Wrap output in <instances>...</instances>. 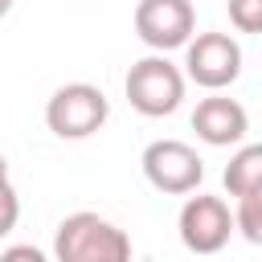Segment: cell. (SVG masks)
Masks as SVG:
<instances>
[{
	"instance_id": "7a4b0ae2",
	"label": "cell",
	"mask_w": 262,
	"mask_h": 262,
	"mask_svg": "<svg viewBox=\"0 0 262 262\" xmlns=\"http://www.w3.org/2000/svg\"><path fill=\"white\" fill-rule=\"evenodd\" d=\"M123 94H127L131 111H139L147 119H164L184 102V70L176 61H168V53H147L127 70Z\"/></svg>"
},
{
	"instance_id": "9a60e30c",
	"label": "cell",
	"mask_w": 262,
	"mask_h": 262,
	"mask_svg": "<svg viewBox=\"0 0 262 262\" xmlns=\"http://www.w3.org/2000/svg\"><path fill=\"white\" fill-rule=\"evenodd\" d=\"M8 12H12V0H0V20H4Z\"/></svg>"
},
{
	"instance_id": "8992f818",
	"label": "cell",
	"mask_w": 262,
	"mask_h": 262,
	"mask_svg": "<svg viewBox=\"0 0 262 262\" xmlns=\"http://www.w3.org/2000/svg\"><path fill=\"white\" fill-rule=\"evenodd\" d=\"M176 229H180V242L188 254H221L237 229L229 205L221 196H209V192H196L180 205V217H176Z\"/></svg>"
},
{
	"instance_id": "3957f363",
	"label": "cell",
	"mask_w": 262,
	"mask_h": 262,
	"mask_svg": "<svg viewBox=\"0 0 262 262\" xmlns=\"http://www.w3.org/2000/svg\"><path fill=\"white\" fill-rule=\"evenodd\" d=\"M106 115H111V102L90 82H66L45 102V123L57 139H90L94 131H102Z\"/></svg>"
},
{
	"instance_id": "30bf717a",
	"label": "cell",
	"mask_w": 262,
	"mask_h": 262,
	"mask_svg": "<svg viewBox=\"0 0 262 262\" xmlns=\"http://www.w3.org/2000/svg\"><path fill=\"white\" fill-rule=\"evenodd\" d=\"M237 233L250 242V246H262V192H250V196H237Z\"/></svg>"
},
{
	"instance_id": "5b68a950",
	"label": "cell",
	"mask_w": 262,
	"mask_h": 262,
	"mask_svg": "<svg viewBox=\"0 0 262 262\" xmlns=\"http://www.w3.org/2000/svg\"><path fill=\"white\" fill-rule=\"evenodd\" d=\"M184 78L209 94H221L242 78V45L229 33H196L184 45Z\"/></svg>"
},
{
	"instance_id": "7c38bea8",
	"label": "cell",
	"mask_w": 262,
	"mask_h": 262,
	"mask_svg": "<svg viewBox=\"0 0 262 262\" xmlns=\"http://www.w3.org/2000/svg\"><path fill=\"white\" fill-rule=\"evenodd\" d=\"M16 221H20V196H16L12 180H0V237L12 233Z\"/></svg>"
},
{
	"instance_id": "8fae6325",
	"label": "cell",
	"mask_w": 262,
	"mask_h": 262,
	"mask_svg": "<svg viewBox=\"0 0 262 262\" xmlns=\"http://www.w3.org/2000/svg\"><path fill=\"white\" fill-rule=\"evenodd\" d=\"M225 12L237 33H262V0H225Z\"/></svg>"
},
{
	"instance_id": "4fadbf2b",
	"label": "cell",
	"mask_w": 262,
	"mask_h": 262,
	"mask_svg": "<svg viewBox=\"0 0 262 262\" xmlns=\"http://www.w3.org/2000/svg\"><path fill=\"white\" fill-rule=\"evenodd\" d=\"M0 262H53V258L37 246H8V250H0Z\"/></svg>"
},
{
	"instance_id": "6da1fadb",
	"label": "cell",
	"mask_w": 262,
	"mask_h": 262,
	"mask_svg": "<svg viewBox=\"0 0 262 262\" xmlns=\"http://www.w3.org/2000/svg\"><path fill=\"white\" fill-rule=\"evenodd\" d=\"M53 262H131V237L98 217V213H70L53 233Z\"/></svg>"
},
{
	"instance_id": "52a82bcc",
	"label": "cell",
	"mask_w": 262,
	"mask_h": 262,
	"mask_svg": "<svg viewBox=\"0 0 262 262\" xmlns=\"http://www.w3.org/2000/svg\"><path fill=\"white\" fill-rule=\"evenodd\" d=\"M135 37L156 53L184 49L196 37V12L188 0H139L135 4Z\"/></svg>"
},
{
	"instance_id": "5bb4252c",
	"label": "cell",
	"mask_w": 262,
	"mask_h": 262,
	"mask_svg": "<svg viewBox=\"0 0 262 262\" xmlns=\"http://www.w3.org/2000/svg\"><path fill=\"white\" fill-rule=\"evenodd\" d=\"M0 180H8V160H4V151H0Z\"/></svg>"
},
{
	"instance_id": "277c9868",
	"label": "cell",
	"mask_w": 262,
	"mask_h": 262,
	"mask_svg": "<svg viewBox=\"0 0 262 262\" xmlns=\"http://www.w3.org/2000/svg\"><path fill=\"white\" fill-rule=\"evenodd\" d=\"M139 164H143L147 184L156 192H168V196H188L205 180V160L184 139H156V143H147Z\"/></svg>"
},
{
	"instance_id": "ba28073f",
	"label": "cell",
	"mask_w": 262,
	"mask_h": 262,
	"mask_svg": "<svg viewBox=\"0 0 262 262\" xmlns=\"http://www.w3.org/2000/svg\"><path fill=\"white\" fill-rule=\"evenodd\" d=\"M188 123H192L196 139L209 143V147L242 143L246 131H250V115H246V106H242L237 98H229V94H209V98H201Z\"/></svg>"
},
{
	"instance_id": "9c48e42d",
	"label": "cell",
	"mask_w": 262,
	"mask_h": 262,
	"mask_svg": "<svg viewBox=\"0 0 262 262\" xmlns=\"http://www.w3.org/2000/svg\"><path fill=\"white\" fill-rule=\"evenodd\" d=\"M221 184L229 196H250V192H262V143H242L225 172H221Z\"/></svg>"
}]
</instances>
